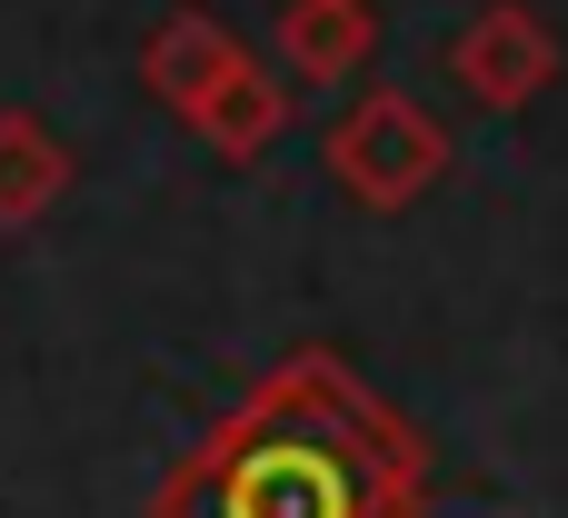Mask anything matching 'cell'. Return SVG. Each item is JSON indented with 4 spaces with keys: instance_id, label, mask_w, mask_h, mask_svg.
Segmentation results:
<instances>
[{
    "instance_id": "obj_1",
    "label": "cell",
    "mask_w": 568,
    "mask_h": 518,
    "mask_svg": "<svg viewBox=\"0 0 568 518\" xmlns=\"http://www.w3.org/2000/svg\"><path fill=\"white\" fill-rule=\"evenodd\" d=\"M140 518H429V439L359 359L310 339L160 469Z\"/></svg>"
},
{
    "instance_id": "obj_2",
    "label": "cell",
    "mask_w": 568,
    "mask_h": 518,
    "mask_svg": "<svg viewBox=\"0 0 568 518\" xmlns=\"http://www.w3.org/2000/svg\"><path fill=\"white\" fill-rule=\"evenodd\" d=\"M320 160H329V190L339 200H359V210H419L449 170H459V140H449V120L419 100V90H359L339 120H329V140H320Z\"/></svg>"
},
{
    "instance_id": "obj_3",
    "label": "cell",
    "mask_w": 568,
    "mask_h": 518,
    "mask_svg": "<svg viewBox=\"0 0 568 518\" xmlns=\"http://www.w3.org/2000/svg\"><path fill=\"white\" fill-rule=\"evenodd\" d=\"M449 80H459V100H479L489 120H519L529 100H549V80H559V30H549V10H529V0H479L459 30H449V60H439Z\"/></svg>"
},
{
    "instance_id": "obj_4",
    "label": "cell",
    "mask_w": 568,
    "mask_h": 518,
    "mask_svg": "<svg viewBox=\"0 0 568 518\" xmlns=\"http://www.w3.org/2000/svg\"><path fill=\"white\" fill-rule=\"evenodd\" d=\"M270 50H280V80L339 90V80H359L379 60V10L369 0H290L280 30H270Z\"/></svg>"
},
{
    "instance_id": "obj_5",
    "label": "cell",
    "mask_w": 568,
    "mask_h": 518,
    "mask_svg": "<svg viewBox=\"0 0 568 518\" xmlns=\"http://www.w3.org/2000/svg\"><path fill=\"white\" fill-rule=\"evenodd\" d=\"M240 60H250V50L230 40V20H210V10H170V20L140 40V90H150L160 110H180V120H190V110H200Z\"/></svg>"
},
{
    "instance_id": "obj_6",
    "label": "cell",
    "mask_w": 568,
    "mask_h": 518,
    "mask_svg": "<svg viewBox=\"0 0 568 518\" xmlns=\"http://www.w3.org/2000/svg\"><path fill=\"white\" fill-rule=\"evenodd\" d=\"M70 180H80L70 140H60L40 110H0V240L40 230V220L70 200Z\"/></svg>"
},
{
    "instance_id": "obj_7",
    "label": "cell",
    "mask_w": 568,
    "mask_h": 518,
    "mask_svg": "<svg viewBox=\"0 0 568 518\" xmlns=\"http://www.w3.org/2000/svg\"><path fill=\"white\" fill-rule=\"evenodd\" d=\"M280 130H290V80H280V70H260V60H240V70L190 110V140H200L210 160H230V170H250Z\"/></svg>"
}]
</instances>
